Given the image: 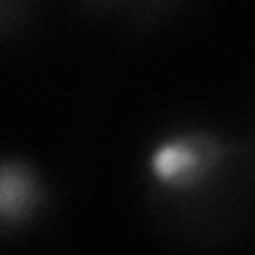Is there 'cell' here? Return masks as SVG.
Here are the masks:
<instances>
[{
    "instance_id": "cell-2",
    "label": "cell",
    "mask_w": 255,
    "mask_h": 255,
    "mask_svg": "<svg viewBox=\"0 0 255 255\" xmlns=\"http://www.w3.org/2000/svg\"><path fill=\"white\" fill-rule=\"evenodd\" d=\"M51 204L45 175L19 156H0V230H22Z\"/></svg>"
},
{
    "instance_id": "cell-1",
    "label": "cell",
    "mask_w": 255,
    "mask_h": 255,
    "mask_svg": "<svg viewBox=\"0 0 255 255\" xmlns=\"http://www.w3.org/2000/svg\"><path fill=\"white\" fill-rule=\"evenodd\" d=\"M230 159V143L211 131H172L143 156V175L163 198H198L217 182Z\"/></svg>"
}]
</instances>
